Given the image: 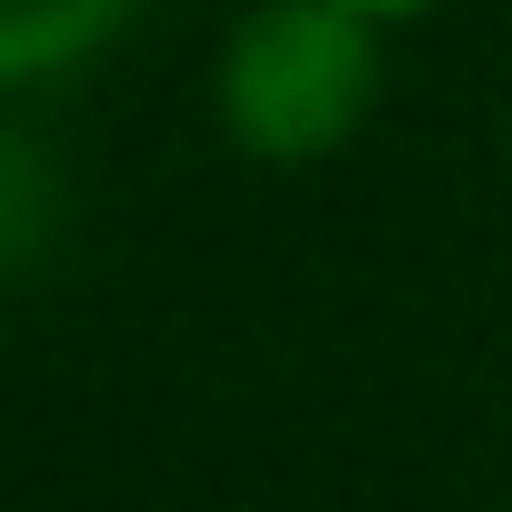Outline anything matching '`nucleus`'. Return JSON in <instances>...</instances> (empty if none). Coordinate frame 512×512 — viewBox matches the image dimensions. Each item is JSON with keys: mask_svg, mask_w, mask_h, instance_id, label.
Segmentation results:
<instances>
[{"mask_svg": "<svg viewBox=\"0 0 512 512\" xmlns=\"http://www.w3.org/2000/svg\"><path fill=\"white\" fill-rule=\"evenodd\" d=\"M382 21L342 0H251L211 51V121L241 161L312 171L342 161L382 111Z\"/></svg>", "mask_w": 512, "mask_h": 512, "instance_id": "1", "label": "nucleus"}, {"mask_svg": "<svg viewBox=\"0 0 512 512\" xmlns=\"http://www.w3.org/2000/svg\"><path fill=\"white\" fill-rule=\"evenodd\" d=\"M141 0H0V91H41L91 71Z\"/></svg>", "mask_w": 512, "mask_h": 512, "instance_id": "2", "label": "nucleus"}, {"mask_svg": "<svg viewBox=\"0 0 512 512\" xmlns=\"http://www.w3.org/2000/svg\"><path fill=\"white\" fill-rule=\"evenodd\" d=\"M342 11H362V21H382V31H402V21H422V11H442V0H342Z\"/></svg>", "mask_w": 512, "mask_h": 512, "instance_id": "3", "label": "nucleus"}, {"mask_svg": "<svg viewBox=\"0 0 512 512\" xmlns=\"http://www.w3.org/2000/svg\"><path fill=\"white\" fill-rule=\"evenodd\" d=\"M502 161H512V91H502Z\"/></svg>", "mask_w": 512, "mask_h": 512, "instance_id": "4", "label": "nucleus"}]
</instances>
